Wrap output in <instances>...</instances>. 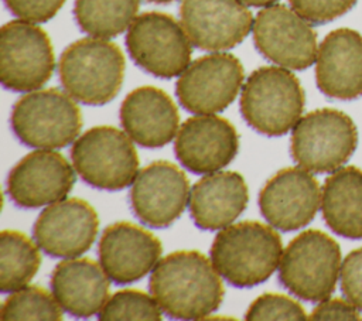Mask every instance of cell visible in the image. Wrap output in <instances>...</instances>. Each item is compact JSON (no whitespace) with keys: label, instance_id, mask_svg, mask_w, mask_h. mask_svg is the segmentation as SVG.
Wrapping results in <instances>:
<instances>
[{"label":"cell","instance_id":"cell-6","mask_svg":"<svg viewBox=\"0 0 362 321\" xmlns=\"http://www.w3.org/2000/svg\"><path fill=\"white\" fill-rule=\"evenodd\" d=\"M10 124L23 144L54 150L76 140L82 115L72 96L51 88L21 96L11 109Z\"/></svg>","mask_w":362,"mask_h":321},{"label":"cell","instance_id":"cell-28","mask_svg":"<svg viewBox=\"0 0 362 321\" xmlns=\"http://www.w3.org/2000/svg\"><path fill=\"white\" fill-rule=\"evenodd\" d=\"M161 307L156 298L140 290H120L110 296L98 317L103 321L161 320Z\"/></svg>","mask_w":362,"mask_h":321},{"label":"cell","instance_id":"cell-12","mask_svg":"<svg viewBox=\"0 0 362 321\" xmlns=\"http://www.w3.org/2000/svg\"><path fill=\"white\" fill-rule=\"evenodd\" d=\"M253 42L269 61L288 69H305L317 59V34L294 8L272 4L253 21Z\"/></svg>","mask_w":362,"mask_h":321},{"label":"cell","instance_id":"cell-19","mask_svg":"<svg viewBox=\"0 0 362 321\" xmlns=\"http://www.w3.org/2000/svg\"><path fill=\"white\" fill-rule=\"evenodd\" d=\"M157 236L130 222L106 226L99 240V263L116 284H129L150 273L161 257Z\"/></svg>","mask_w":362,"mask_h":321},{"label":"cell","instance_id":"cell-1","mask_svg":"<svg viewBox=\"0 0 362 321\" xmlns=\"http://www.w3.org/2000/svg\"><path fill=\"white\" fill-rule=\"evenodd\" d=\"M212 262L198 250H177L160 259L148 287L161 310L177 320H201L223 301V284Z\"/></svg>","mask_w":362,"mask_h":321},{"label":"cell","instance_id":"cell-15","mask_svg":"<svg viewBox=\"0 0 362 321\" xmlns=\"http://www.w3.org/2000/svg\"><path fill=\"white\" fill-rule=\"evenodd\" d=\"M321 204V189L313 174L303 167H287L266 181L259 194L263 218L283 232L310 223Z\"/></svg>","mask_w":362,"mask_h":321},{"label":"cell","instance_id":"cell-26","mask_svg":"<svg viewBox=\"0 0 362 321\" xmlns=\"http://www.w3.org/2000/svg\"><path fill=\"white\" fill-rule=\"evenodd\" d=\"M139 0H75L74 16L79 28L96 38H112L130 27Z\"/></svg>","mask_w":362,"mask_h":321},{"label":"cell","instance_id":"cell-18","mask_svg":"<svg viewBox=\"0 0 362 321\" xmlns=\"http://www.w3.org/2000/svg\"><path fill=\"white\" fill-rule=\"evenodd\" d=\"M239 136L225 117L197 115L177 132L174 151L182 167L194 174H211L226 167L238 154Z\"/></svg>","mask_w":362,"mask_h":321},{"label":"cell","instance_id":"cell-5","mask_svg":"<svg viewBox=\"0 0 362 321\" xmlns=\"http://www.w3.org/2000/svg\"><path fill=\"white\" fill-rule=\"evenodd\" d=\"M341 266V247L337 240L322 230L308 229L286 246L279 280L298 298L320 303L335 290Z\"/></svg>","mask_w":362,"mask_h":321},{"label":"cell","instance_id":"cell-22","mask_svg":"<svg viewBox=\"0 0 362 321\" xmlns=\"http://www.w3.org/2000/svg\"><path fill=\"white\" fill-rule=\"evenodd\" d=\"M249 188L236 171H215L192 185L189 214L194 223L204 230L229 226L245 211Z\"/></svg>","mask_w":362,"mask_h":321},{"label":"cell","instance_id":"cell-31","mask_svg":"<svg viewBox=\"0 0 362 321\" xmlns=\"http://www.w3.org/2000/svg\"><path fill=\"white\" fill-rule=\"evenodd\" d=\"M339 276L342 294L362 311V247L346 255Z\"/></svg>","mask_w":362,"mask_h":321},{"label":"cell","instance_id":"cell-10","mask_svg":"<svg viewBox=\"0 0 362 321\" xmlns=\"http://www.w3.org/2000/svg\"><path fill=\"white\" fill-rule=\"evenodd\" d=\"M55 68L48 34L34 23L13 20L0 30V81L14 92H31L45 85Z\"/></svg>","mask_w":362,"mask_h":321},{"label":"cell","instance_id":"cell-27","mask_svg":"<svg viewBox=\"0 0 362 321\" xmlns=\"http://www.w3.org/2000/svg\"><path fill=\"white\" fill-rule=\"evenodd\" d=\"M1 320H61L62 307L48 290L40 286H24L4 300Z\"/></svg>","mask_w":362,"mask_h":321},{"label":"cell","instance_id":"cell-32","mask_svg":"<svg viewBox=\"0 0 362 321\" xmlns=\"http://www.w3.org/2000/svg\"><path fill=\"white\" fill-rule=\"evenodd\" d=\"M7 8L18 18L30 23H45L51 20L65 0H4Z\"/></svg>","mask_w":362,"mask_h":321},{"label":"cell","instance_id":"cell-14","mask_svg":"<svg viewBox=\"0 0 362 321\" xmlns=\"http://www.w3.org/2000/svg\"><path fill=\"white\" fill-rule=\"evenodd\" d=\"M98 229L99 218L90 204L79 198H64L38 215L33 235L48 256L72 259L90 249Z\"/></svg>","mask_w":362,"mask_h":321},{"label":"cell","instance_id":"cell-4","mask_svg":"<svg viewBox=\"0 0 362 321\" xmlns=\"http://www.w3.org/2000/svg\"><path fill=\"white\" fill-rule=\"evenodd\" d=\"M305 95L297 76L286 68L262 66L253 71L240 93V113L256 132L276 137L301 119Z\"/></svg>","mask_w":362,"mask_h":321},{"label":"cell","instance_id":"cell-8","mask_svg":"<svg viewBox=\"0 0 362 321\" xmlns=\"http://www.w3.org/2000/svg\"><path fill=\"white\" fill-rule=\"evenodd\" d=\"M358 130L352 119L341 110L317 109L303 116L291 133L293 160L315 174L334 173L354 154Z\"/></svg>","mask_w":362,"mask_h":321},{"label":"cell","instance_id":"cell-9","mask_svg":"<svg viewBox=\"0 0 362 321\" xmlns=\"http://www.w3.org/2000/svg\"><path fill=\"white\" fill-rule=\"evenodd\" d=\"M126 47L136 65L164 79L180 76L192 54L184 27L160 11H147L133 20L126 34Z\"/></svg>","mask_w":362,"mask_h":321},{"label":"cell","instance_id":"cell-33","mask_svg":"<svg viewBox=\"0 0 362 321\" xmlns=\"http://www.w3.org/2000/svg\"><path fill=\"white\" fill-rule=\"evenodd\" d=\"M310 320H362V317L349 300L325 298L313 310Z\"/></svg>","mask_w":362,"mask_h":321},{"label":"cell","instance_id":"cell-7","mask_svg":"<svg viewBox=\"0 0 362 321\" xmlns=\"http://www.w3.org/2000/svg\"><path fill=\"white\" fill-rule=\"evenodd\" d=\"M132 141L113 126H95L74 141L72 165L82 181L93 188L124 189L139 174V156Z\"/></svg>","mask_w":362,"mask_h":321},{"label":"cell","instance_id":"cell-24","mask_svg":"<svg viewBox=\"0 0 362 321\" xmlns=\"http://www.w3.org/2000/svg\"><path fill=\"white\" fill-rule=\"evenodd\" d=\"M322 218L339 236L362 239V170L354 165L335 170L324 182Z\"/></svg>","mask_w":362,"mask_h":321},{"label":"cell","instance_id":"cell-20","mask_svg":"<svg viewBox=\"0 0 362 321\" xmlns=\"http://www.w3.org/2000/svg\"><path fill=\"white\" fill-rule=\"evenodd\" d=\"M315 82L332 99L351 100L362 95V34L337 28L325 35L317 52Z\"/></svg>","mask_w":362,"mask_h":321},{"label":"cell","instance_id":"cell-17","mask_svg":"<svg viewBox=\"0 0 362 321\" xmlns=\"http://www.w3.org/2000/svg\"><path fill=\"white\" fill-rule=\"evenodd\" d=\"M181 25L191 42L205 51L240 44L253 27V16L239 0H182Z\"/></svg>","mask_w":362,"mask_h":321},{"label":"cell","instance_id":"cell-21","mask_svg":"<svg viewBox=\"0 0 362 321\" xmlns=\"http://www.w3.org/2000/svg\"><path fill=\"white\" fill-rule=\"evenodd\" d=\"M120 123L136 144L157 148L177 136L180 115L174 100L163 89L140 86L122 102Z\"/></svg>","mask_w":362,"mask_h":321},{"label":"cell","instance_id":"cell-13","mask_svg":"<svg viewBox=\"0 0 362 321\" xmlns=\"http://www.w3.org/2000/svg\"><path fill=\"white\" fill-rule=\"evenodd\" d=\"M189 192L184 171L170 161L158 160L139 171L129 198L140 222L151 228H167L182 215Z\"/></svg>","mask_w":362,"mask_h":321},{"label":"cell","instance_id":"cell-23","mask_svg":"<svg viewBox=\"0 0 362 321\" xmlns=\"http://www.w3.org/2000/svg\"><path fill=\"white\" fill-rule=\"evenodd\" d=\"M109 277L92 259H65L49 279L51 291L64 311L86 318L99 314L109 298Z\"/></svg>","mask_w":362,"mask_h":321},{"label":"cell","instance_id":"cell-35","mask_svg":"<svg viewBox=\"0 0 362 321\" xmlns=\"http://www.w3.org/2000/svg\"><path fill=\"white\" fill-rule=\"evenodd\" d=\"M148 1H153V3H161V4H164V3H170V1H174V0H148Z\"/></svg>","mask_w":362,"mask_h":321},{"label":"cell","instance_id":"cell-2","mask_svg":"<svg viewBox=\"0 0 362 321\" xmlns=\"http://www.w3.org/2000/svg\"><path fill=\"white\" fill-rule=\"evenodd\" d=\"M283 245L273 226L242 221L221 229L211 246V262L230 286L245 288L266 281L280 266Z\"/></svg>","mask_w":362,"mask_h":321},{"label":"cell","instance_id":"cell-3","mask_svg":"<svg viewBox=\"0 0 362 321\" xmlns=\"http://www.w3.org/2000/svg\"><path fill=\"white\" fill-rule=\"evenodd\" d=\"M126 61L120 47L106 38L88 37L68 45L58 62L65 92L75 100L100 106L117 96Z\"/></svg>","mask_w":362,"mask_h":321},{"label":"cell","instance_id":"cell-25","mask_svg":"<svg viewBox=\"0 0 362 321\" xmlns=\"http://www.w3.org/2000/svg\"><path fill=\"white\" fill-rule=\"evenodd\" d=\"M38 245L18 230L0 233V290L13 293L27 286L37 274L41 256Z\"/></svg>","mask_w":362,"mask_h":321},{"label":"cell","instance_id":"cell-16","mask_svg":"<svg viewBox=\"0 0 362 321\" xmlns=\"http://www.w3.org/2000/svg\"><path fill=\"white\" fill-rule=\"evenodd\" d=\"M75 184L68 160L40 148L24 156L8 173L7 194L20 208H40L64 199Z\"/></svg>","mask_w":362,"mask_h":321},{"label":"cell","instance_id":"cell-30","mask_svg":"<svg viewBox=\"0 0 362 321\" xmlns=\"http://www.w3.org/2000/svg\"><path fill=\"white\" fill-rule=\"evenodd\" d=\"M291 7L308 23H329L349 11L356 0H288Z\"/></svg>","mask_w":362,"mask_h":321},{"label":"cell","instance_id":"cell-11","mask_svg":"<svg viewBox=\"0 0 362 321\" xmlns=\"http://www.w3.org/2000/svg\"><path fill=\"white\" fill-rule=\"evenodd\" d=\"M243 78V65L235 55L208 54L192 61L180 75L175 93L185 110L195 115H215L236 99Z\"/></svg>","mask_w":362,"mask_h":321},{"label":"cell","instance_id":"cell-34","mask_svg":"<svg viewBox=\"0 0 362 321\" xmlns=\"http://www.w3.org/2000/svg\"><path fill=\"white\" fill-rule=\"evenodd\" d=\"M246 6H253V7H267L272 6L277 0H239Z\"/></svg>","mask_w":362,"mask_h":321},{"label":"cell","instance_id":"cell-29","mask_svg":"<svg viewBox=\"0 0 362 321\" xmlns=\"http://www.w3.org/2000/svg\"><path fill=\"white\" fill-rule=\"evenodd\" d=\"M305 310L296 300L276 293L259 296L246 311V320H305Z\"/></svg>","mask_w":362,"mask_h":321}]
</instances>
